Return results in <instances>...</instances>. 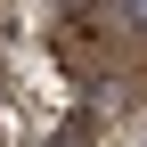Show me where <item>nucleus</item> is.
I'll return each mask as SVG.
<instances>
[{
	"label": "nucleus",
	"mask_w": 147,
	"mask_h": 147,
	"mask_svg": "<svg viewBox=\"0 0 147 147\" xmlns=\"http://www.w3.org/2000/svg\"><path fill=\"white\" fill-rule=\"evenodd\" d=\"M123 25H139V33H147V0H123Z\"/></svg>",
	"instance_id": "obj_1"
},
{
	"label": "nucleus",
	"mask_w": 147,
	"mask_h": 147,
	"mask_svg": "<svg viewBox=\"0 0 147 147\" xmlns=\"http://www.w3.org/2000/svg\"><path fill=\"white\" fill-rule=\"evenodd\" d=\"M41 147H82V139H74V131H57V139H41Z\"/></svg>",
	"instance_id": "obj_2"
}]
</instances>
